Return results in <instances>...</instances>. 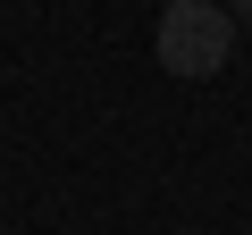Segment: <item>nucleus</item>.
Segmentation results:
<instances>
[{
    "label": "nucleus",
    "mask_w": 252,
    "mask_h": 235,
    "mask_svg": "<svg viewBox=\"0 0 252 235\" xmlns=\"http://www.w3.org/2000/svg\"><path fill=\"white\" fill-rule=\"evenodd\" d=\"M227 51H235L227 0H168L160 26H152V59H160L168 76H185V84H193V76H219Z\"/></svg>",
    "instance_id": "obj_1"
},
{
    "label": "nucleus",
    "mask_w": 252,
    "mask_h": 235,
    "mask_svg": "<svg viewBox=\"0 0 252 235\" xmlns=\"http://www.w3.org/2000/svg\"><path fill=\"white\" fill-rule=\"evenodd\" d=\"M227 17H244V26H252V0H227Z\"/></svg>",
    "instance_id": "obj_2"
}]
</instances>
